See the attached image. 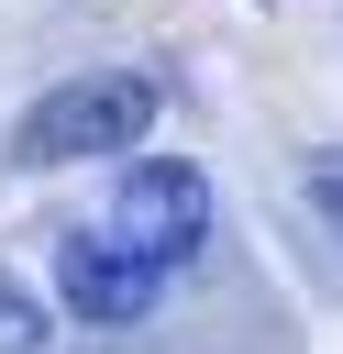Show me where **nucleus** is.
I'll use <instances>...</instances> for the list:
<instances>
[{"mask_svg": "<svg viewBox=\"0 0 343 354\" xmlns=\"http://www.w3.org/2000/svg\"><path fill=\"white\" fill-rule=\"evenodd\" d=\"M55 299H66L77 321H100V332H133V321L166 299V277H155L144 254H122L111 232H55Z\"/></svg>", "mask_w": 343, "mask_h": 354, "instance_id": "obj_3", "label": "nucleus"}, {"mask_svg": "<svg viewBox=\"0 0 343 354\" xmlns=\"http://www.w3.org/2000/svg\"><path fill=\"white\" fill-rule=\"evenodd\" d=\"M111 243L144 254L155 277H177L199 243H210V177L188 155H133L122 188H111Z\"/></svg>", "mask_w": 343, "mask_h": 354, "instance_id": "obj_2", "label": "nucleus"}, {"mask_svg": "<svg viewBox=\"0 0 343 354\" xmlns=\"http://www.w3.org/2000/svg\"><path fill=\"white\" fill-rule=\"evenodd\" d=\"M44 343H55V310L0 266V354H44Z\"/></svg>", "mask_w": 343, "mask_h": 354, "instance_id": "obj_4", "label": "nucleus"}, {"mask_svg": "<svg viewBox=\"0 0 343 354\" xmlns=\"http://www.w3.org/2000/svg\"><path fill=\"white\" fill-rule=\"evenodd\" d=\"M166 111V77L144 66H89V77H55L22 122H11V166H100V155H133Z\"/></svg>", "mask_w": 343, "mask_h": 354, "instance_id": "obj_1", "label": "nucleus"}, {"mask_svg": "<svg viewBox=\"0 0 343 354\" xmlns=\"http://www.w3.org/2000/svg\"><path fill=\"white\" fill-rule=\"evenodd\" d=\"M299 188L321 199V221H332V243H343V144H321V155L299 166Z\"/></svg>", "mask_w": 343, "mask_h": 354, "instance_id": "obj_5", "label": "nucleus"}]
</instances>
